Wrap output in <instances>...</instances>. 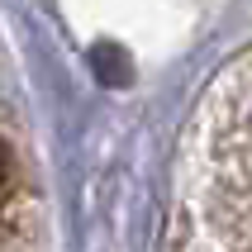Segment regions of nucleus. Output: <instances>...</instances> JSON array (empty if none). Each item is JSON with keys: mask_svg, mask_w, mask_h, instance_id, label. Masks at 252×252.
Masks as SVG:
<instances>
[{"mask_svg": "<svg viewBox=\"0 0 252 252\" xmlns=\"http://www.w3.org/2000/svg\"><path fill=\"white\" fill-rule=\"evenodd\" d=\"M5 171H10V157H5V148H0V181H5Z\"/></svg>", "mask_w": 252, "mask_h": 252, "instance_id": "nucleus-1", "label": "nucleus"}]
</instances>
